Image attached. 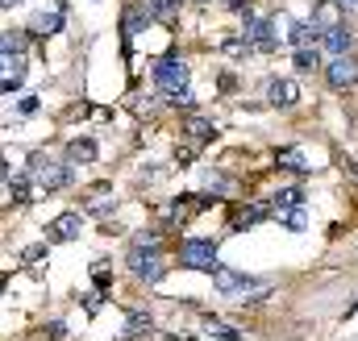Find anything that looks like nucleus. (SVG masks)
Returning a JSON list of instances; mask_svg holds the SVG:
<instances>
[{"label":"nucleus","mask_w":358,"mask_h":341,"mask_svg":"<svg viewBox=\"0 0 358 341\" xmlns=\"http://www.w3.org/2000/svg\"><path fill=\"white\" fill-rule=\"evenodd\" d=\"M279 221H283L287 229H304V212H300V208H292V212H279Z\"/></svg>","instance_id":"cd10ccee"},{"label":"nucleus","mask_w":358,"mask_h":341,"mask_svg":"<svg viewBox=\"0 0 358 341\" xmlns=\"http://www.w3.org/2000/svg\"><path fill=\"white\" fill-rule=\"evenodd\" d=\"M208 275H213V287H217L221 296H246V291H259V287H263L259 279H250V275H242V270H229V266H221V262H217Z\"/></svg>","instance_id":"7ed1b4c3"},{"label":"nucleus","mask_w":358,"mask_h":341,"mask_svg":"<svg viewBox=\"0 0 358 341\" xmlns=\"http://www.w3.org/2000/svg\"><path fill=\"white\" fill-rule=\"evenodd\" d=\"M142 8H146L155 21H176L179 17V0H142Z\"/></svg>","instance_id":"dca6fc26"},{"label":"nucleus","mask_w":358,"mask_h":341,"mask_svg":"<svg viewBox=\"0 0 358 341\" xmlns=\"http://www.w3.org/2000/svg\"><path fill=\"white\" fill-rule=\"evenodd\" d=\"M321 42H325V50H329V55H350L355 34H350L346 25H334V29H325V34H321Z\"/></svg>","instance_id":"f8f14e48"},{"label":"nucleus","mask_w":358,"mask_h":341,"mask_svg":"<svg viewBox=\"0 0 358 341\" xmlns=\"http://www.w3.org/2000/svg\"><path fill=\"white\" fill-rule=\"evenodd\" d=\"M208 333L217 341H242V333H238L234 325H221V321H208Z\"/></svg>","instance_id":"393cba45"},{"label":"nucleus","mask_w":358,"mask_h":341,"mask_svg":"<svg viewBox=\"0 0 358 341\" xmlns=\"http://www.w3.org/2000/svg\"><path fill=\"white\" fill-rule=\"evenodd\" d=\"M8 196H13V204H29L34 179H29V175H8Z\"/></svg>","instance_id":"f3484780"},{"label":"nucleus","mask_w":358,"mask_h":341,"mask_svg":"<svg viewBox=\"0 0 358 341\" xmlns=\"http://www.w3.org/2000/svg\"><path fill=\"white\" fill-rule=\"evenodd\" d=\"M150 329H155V325H150V317H142V312H134V317H129V338H150Z\"/></svg>","instance_id":"b1692460"},{"label":"nucleus","mask_w":358,"mask_h":341,"mask_svg":"<svg viewBox=\"0 0 358 341\" xmlns=\"http://www.w3.org/2000/svg\"><path fill=\"white\" fill-rule=\"evenodd\" d=\"M179 266H187V270H213L217 266V242H183L179 246Z\"/></svg>","instance_id":"39448f33"},{"label":"nucleus","mask_w":358,"mask_h":341,"mask_svg":"<svg viewBox=\"0 0 358 341\" xmlns=\"http://www.w3.org/2000/svg\"><path fill=\"white\" fill-rule=\"evenodd\" d=\"M13 4H21V0H0V8H13Z\"/></svg>","instance_id":"2f4dec72"},{"label":"nucleus","mask_w":358,"mask_h":341,"mask_svg":"<svg viewBox=\"0 0 358 341\" xmlns=\"http://www.w3.org/2000/svg\"><path fill=\"white\" fill-rule=\"evenodd\" d=\"M167 104H171V108H183V113H192V108H196V96H192L187 87H176V92H167Z\"/></svg>","instance_id":"4be33fe9"},{"label":"nucleus","mask_w":358,"mask_h":341,"mask_svg":"<svg viewBox=\"0 0 358 341\" xmlns=\"http://www.w3.org/2000/svg\"><path fill=\"white\" fill-rule=\"evenodd\" d=\"M25 46H29V38H25L21 29L0 34V55H25Z\"/></svg>","instance_id":"a211bd4d"},{"label":"nucleus","mask_w":358,"mask_h":341,"mask_svg":"<svg viewBox=\"0 0 358 341\" xmlns=\"http://www.w3.org/2000/svg\"><path fill=\"white\" fill-rule=\"evenodd\" d=\"M225 4H229L234 13H242V8H250V0H225Z\"/></svg>","instance_id":"7c9ffc66"},{"label":"nucleus","mask_w":358,"mask_h":341,"mask_svg":"<svg viewBox=\"0 0 358 341\" xmlns=\"http://www.w3.org/2000/svg\"><path fill=\"white\" fill-rule=\"evenodd\" d=\"M146 17H150V13H146L142 4H129V8H125V38H134V34L146 25Z\"/></svg>","instance_id":"aec40b11"},{"label":"nucleus","mask_w":358,"mask_h":341,"mask_svg":"<svg viewBox=\"0 0 358 341\" xmlns=\"http://www.w3.org/2000/svg\"><path fill=\"white\" fill-rule=\"evenodd\" d=\"M342 4H358V0H342Z\"/></svg>","instance_id":"f704fd0d"},{"label":"nucleus","mask_w":358,"mask_h":341,"mask_svg":"<svg viewBox=\"0 0 358 341\" xmlns=\"http://www.w3.org/2000/svg\"><path fill=\"white\" fill-rule=\"evenodd\" d=\"M275 163H279V167H287V170H313L308 163H304V150H296V146H292V150H279V154H275Z\"/></svg>","instance_id":"412c9836"},{"label":"nucleus","mask_w":358,"mask_h":341,"mask_svg":"<svg viewBox=\"0 0 358 341\" xmlns=\"http://www.w3.org/2000/svg\"><path fill=\"white\" fill-rule=\"evenodd\" d=\"M129 266H134V275L142 279V283H159L163 275H167V266H163V258H159V250H129Z\"/></svg>","instance_id":"423d86ee"},{"label":"nucleus","mask_w":358,"mask_h":341,"mask_svg":"<svg viewBox=\"0 0 358 341\" xmlns=\"http://www.w3.org/2000/svg\"><path fill=\"white\" fill-rule=\"evenodd\" d=\"M150 75H155V84L163 92H176V87H187V63L183 59H159L150 67Z\"/></svg>","instance_id":"0eeeda50"},{"label":"nucleus","mask_w":358,"mask_h":341,"mask_svg":"<svg viewBox=\"0 0 358 341\" xmlns=\"http://www.w3.org/2000/svg\"><path fill=\"white\" fill-rule=\"evenodd\" d=\"M159 242H163V238H159L155 229H142V233L134 238V246H138V250H159Z\"/></svg>","instance_id":"bb28decb"},{"label":"nucleus","mask_w":358,"mask_h":341,"mask_svg":"<svg viewBox=\"0 0 358 341\" xmlns=\"http://www.w3.org/2000/svg\"><path fill=\"white\" fill-rule=\"evenodd\" d=\"M321 71H325V84L334 87V92H346V87L358 84V63L350 59V55H334Z\"/></svg>","instance_id":"20e7f679"},{"label":"nucleus","mask_w":358,"mask_h":341,"mask_svg":"<svg viewBox=\"0 0 358 341\" xmlns=\"http://www.w3.org/2000/svg\"><path fill=\"white\" fill-rule=\"evenodd\" d=\"M242 13H246V25H242V38H246V46H250V50H259V55H275V50H279L275 25H271L267 17L250 13V8H242Z\"/></svg>","instance_id":"f257e3e1"},{"label":"nucleus","mask_w":358,"mask_h":341,"mask_svg":"<svg viewBox=\"0 0 358 341\" xmlns=\"http://www.w3.org/2000/svg\"><path fill=\"white\" fill-rule=\"evenodd\" d=\"M67 163H96V142L92 138H71L67 142Z\"/></svg>","instance_id":"2eb2a0df"},{"label":"nucleus","mask_w":358,"mask_h":341,"mask_svg":"<svg viewBox=\"0 0 358 341\" xmlns=\"http://www.w3.org/2000/svg\"><path fill=\"white\" fill-rule=\"evenodd\" d=\"M29 179L42 187V191H59V187H67L71 183V167L67 163H50V159H34V167H29Z\"/></svg>","instance_id":"f03ea898"},{"label":"nucleus","mask_w":358,"mask_h":341,"mask_svg":"<svg viewBox=\"0 0 358 341\" xmlns=\"http://www.w3.org/2000/svg\"><path fill=\"white\" fill-rule=\"evenodd\" d=\"M8 175H13V170H8V159L0 154V183H8Z\"/></svg>","instance_id":"c756f323"},{"label":"nucleus","mask_w":358,"mask_h":341,"mask_svg":"<svg viewBox=\"0 0 358 341\" xmlns=\"http://www.w3.org/2000/svg\"><path fill=\"white\" fill-rule=\"evenodd\" d=\"M183 133H187V142H192V146H204V142L213 138V121H204V117H196V113H192V117L183 121Z\"/></svg>","instance_id":"ddd939ff"},{"label":"nucleus","mask_w":358,"mask_h":341,"mask_svg":"<svg viewBox=\"0 0 358 341\" xmlns=\"http://www.w3.org/2000/svg\"><path fill=\"white\" fill-rule=\"evenodd\" d=\"M84 233V217L80 212H63L46 225V242H76Z\"/></svg>","instance_id":"6e6552de"},{"label":"nucleus","mask_w":358,"mask_h":341,"mask_svg":"<svg viewBox=\"0 0 358 341\" xmlns=\"http://www.w3.org/2000/svg\"><path fill=\"white\" fill-rule=\"evenodd\" d=\"M317 67H325L321 55H317V46H300V50H296V71L308 75V71H317Z\"/></svg>","instance_id":"6ab92c4d"},{"label":"nucleus","mask_w":358,"mask_h":341,"mask_svg":"<svg viewBox=\"0 0 358 341\" xmlns=\"http://www.w3.org/2000/svg\"><path fill=\"white\" fill-rule=\"evenodd\" d=\"M34 108H38V96H25V100H21V113H25V117H29V113H34Z\"/></svg>","instance_id":"c85d7f7f"},{"label":"nucleus","mask_w":358,"mask_h":341,"mask_svg":"<svg viewBox=\"0 0 358 341\" xmlns=\"http://www.w3.org/2000/svg\"><path fill=\"white\" fill-rule=\"evenodd\" d=\"M0 71H4V55H0Z\"/></svg>","instance_id":"72a5a7b5"},{"label":"nucleus","mask_w":358,"mask_h":341,"mask_svg":"<svg viewBox=\"0 0 358 341\" xmlns=\"http://www.w3.org/2000/svg\"><path fill=\"white\" fill-rule=\"evenodd\" d=\"M313 25L325 34V29H334V25H346L342 21V0H321L317 8H313Z\"/></svg>","instance_id":"9d476101"},{"label":"nucleus","mask_w":358,"mask_h":341,"mask_svg":"<svg viewBox=\"0 0 358 341\" xmlns=\"http://www.w3.org/2000/svg\"><path fill=\"white\" fill-rule=\"evenodd\" d=\"M355 170H358V167H355Z\"/></svg>","instance_id":"c9c22d12"},{"label":"nucleus","mask_w":358,"mask_h":341,"mask_svg":"<svg viewBox=\"0 0 358 341\" xmlns=\"http://www.w3.org/2000/svg\"><path fill=\"white\" fill-rule=\"evenodd\" d=\"M113 208H117V200H88V204H84L88 217H108Z\"/></svg>","instance_id":"a878e982"},{"label":"nucleus","mask_w":358,"mask_h":341,"mask_svg":"<svg viewBox=\"0 0 358 341\" xmlns=\"http://www.w3.org/2000/svg\"><path fill=\"white\" fill-rule=\"evenodd\" d=\"M304 204V191L300 187H283V191H275L271 196V212L279 217V212H292V208H300Z\"/></svg>","instance_id":"4468645a"},{"label":"nucleus","mask_w":358,"mask_h":341,"mask_svg":"<svg viewBox=\"0 0 358 341\" xmlns=\"http://www.w3.org/2000/svg\"><path fill=\"white\" fill-rule=\"evenodd\" d=\"M0 291H4V275H0Z\"/></svg>","instance_id":"473e14b6"},{"label":"nucleus","mask_w":358,"mask_h":341,"mask_svg":"<svg viewBox=\"0 0 358 341\" xmlns=\"http://www.w3.org/2000/svg\"><path fill=\"white\" fill-rule=\"evenodd\" d=\"M287 42H292L296 50H300V46H317V42H321V29H317L313 21H292V25H287Z\"/></svg>","instance_id":"9b49d317"},{"label":"nucleus","mask_w":358,"mask_h":341,"mask_svg":"<svg viewBox=\"0 0 358 341\" xmlns=\"http://www.w3.org/2000/svg\"><path fill=\"white\" fill-rule=\"evenodd\" d=\"M300 100V87L292 84V80H271L267 84V104L271 108H292Z\"/></svg>","instance_id":"1a4fd4ad"},{"label":"nucleus","mask_w":358,"mask_h":341,"mask_svg":"<svg viewBox=\"0 0 358 341\" xmlns=\"http://www.w3.org/2000/svg\"><path fill=\"white\" fill-rule=\"evenodd\" d=\"M59 25H63V8H59V13H42V17L34 21V29H42V34H55Z\"/></svg>","instance_id":"5701e85b"}]
</instances>
